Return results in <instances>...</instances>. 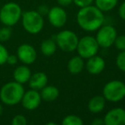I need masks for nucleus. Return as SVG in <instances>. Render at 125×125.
I'll return each instance as SVG.
<instances>
[{
    "label": "nucleus",
    "instance_id": "obj_1",
    "mask_svg": "<svg viewBox=\"0 0 125 125\" xmlns=\"http://www.w3.org/2000/svg\"><path fill=\"white\" fill-rule=\"evenodd\" d=\"M77 22L79 27L83 30L88 32L96 31L104 22L103 12L92 4L83 7L77 12Z\"/></svg>",
    "mask_w": 125,
    "mask_h": 125
},
{
    "label": "nucleus",
    "instance_id": "obj_2",
    "mask_svg": "<svg viewBox=\"0 0 125 125\" xmlns=\"http://www.w3.org/2000/svg\"><path fill=\"white\" fill-rule=\"evenodd\" d=\"M25 93L22 84L16 82H10L4 84L0 90V99L6 105L13 106L21 103Z\"/></svg>",
    "mask_w": 125,
    "mask_h": 125
},
{
    "label": "nucleus",
    "instance_id": "obj_3",
    "mask_svg": "<svg viewBox=\"0 0 125 125\" xmlns=\"http://www.w3.org/2000/svg\"><path fill=\"white\" fill-rule=\"evenodd\" d=\"M21 8L15 2H9L0 8V21L4 26H15L21 20Z\"/></svg>",
    "mask_w": 125,
    "mask_h": 125
},
{
    "label": "nucleus",
    "instance_id": "obj_4",
    "mask_svg": "<svg viewBox=\"0 0 125 125\" xmlns=\"http://www.w3.org/2000/svg\"><path fill=\"white\" fill-rule=\"evenodd\" d=\"M21 22L24 29L31 34H37L43 30L44 26L43 16L37 10H28L21 15Z\"/></svg>",
    "mask_w": 125,
    "mask_h": 125
},
{
    "label": "nucleus",
    "instance_id": "obj_5",
    "mask_svg": "<svg viewBox=\"0 0 125 125\" xmlns=\"http://www.w3.org/2000/svg\"><path fill=\"white\" fill-rule=\"evenodd\" d=\"M103 96L110 102H119L125 98V83L118 80L107 82L103 87Z\"/></svg>",
    "mask_w": 125,
    "mask_h": 125
},
{
    "label": "nucleus",
    "instance_id": "obj_6",
    "mask_svg": "<svg viewBox=\"0 0 125 125\" xmlns=\"http://www.w3.org/2000/svg\"><path fill=\"white\" fill-rule=\"evenodd\" d=\"M78 37L74 32L71 30L61 31L55 36V42L57 46L61 51L66 52H74L78 43Z\"/></svg>",
    "mask_w": 125,
    "mask_h": 125
},
{
    "label": "nucleus",
    "instance_id": "obj_7",
    "mask_svg": "<svg viewBox=\"0 0 125 125\" xmlns=\"http://www.w3.org/2000/svg\"><path fill=\"white\" fill-rule=\"evenodd\" d=\"M99 45L96 41L95 38L93 36H84L78 40L77 46V52L78 55L83 58H89L93 56L96 55L99 51Z\"/></svg>",
    "mask_w": 125,
    "mask_h": 125
},
{
    "label": "nucleus",
    "instance_id": "obj_8",
    "mask_svg": "<svg viewBox=\"0 0 125 125\" xmlns=\"http://www.w3.org/2000/svg\"><path fill=\"white\" fill-rule=\"evenodd\" d=\"M117 35V33L115 28L111 25H106L100 27L98 29L95 40L100 47L109 48L114 44Z\"/></svg>",
    "mask_w": 125,
    "mask_h": 125
},
{
    "label": "nucleus",
    "instance_id": "obj_9",
    "mask_svg": "<svg viewBox=\"0 0 125 125\" xmlns=\"http://www.w3.org/2000/svg\"><path fill=\"white\" fill-rule=\"evenodd\" d=\"M47 15L50 23L54 28H62L67 21V14L61 6L52 7Z\"/></svg>",
    "mask_w": 125,
    "mask_h": 125
},
{
    "label": "nucleus",
    "instance_id": "obj_10",
    "mask_svg": "<svg viewBox=\"0 0 125 125\" xmlns=\"http://www.w3.org/2000/svg\"><path fill=\"white\" fill-rule=\"evenodd\" d=\"M16 56L19 61L26 65L32 64L37 59V52L32 45L22 44L17 49Z\"/></svg>",
    "mask_w": 125,
    "mask_h": 125
},
{
    "label": "nucleus",
    "instance_id": "obj_11",
    "mask_svg": "<svg viewBox=\"0 0 125 125\" xmlns=\"http://www.w3.org/2000/svg\"><path fill=\"white\" fill-rule=\"evenodd\" d=\"M42 98L38 90L31 89L24 93L22 99L21 101L22 106L28 111H33L40 105Z\"/></svg>",
    "mask_w": 125,
    "mask_h": 125
},
{
    "label": "nucleus",
    "instance_id": "obj_12",
    "mask_svg": "<svg viewBox=\"0 0 125 125\" xmlns=\"http://www.w3.org/2000/svg\"><path fill=\"white\" fill-rule=\"evenodd\" d=\"M105 125H124L125 110L121 107H117L110 110L103 118Z\"/></svg>",
    "mask_w": 125,
    "mask_h": 125
},
{
    "label": "nucleus",
    "instance_id": "obj_13",
    "mask_svg": "<svg viewBox=\"0 0 125 125\" xmlns=\"http://www.w3.org/2000/svg\"><path fill=\"white\" fill-rule=\"evenodd\" d=\"M105 68V62L104 58L97 55L88 58L86 63V69L91 75H99Z\"/></svg>",
    "mask_w": 125,
    "mask_h": 125
},
{
    "label": "nucleus",
    "instance_id": "obj_14",
    "mask_svg": "<svg viewBox=\"0 0 125 125\" xmlns=\"http://www.w3.org/2000/svg\"><path fill=\"white\" fill-rule=\"evenodd\" d=\"M28 82L31 89L41 90L48 84V76L43 72H37L31 75Z\"/></svg>",
    "mask_w": 125,
    "mask_h": 125
},
{
    "label": "nucleus",
    "instance_id": "obj_15",
    "mask_svg": "<svg viewBox=\"0 0 125 125\" xmlns=\"http://www.w3.org/2000/svg\"><path fill=\"white\" fill-rule=\"evenodd\" d=\"M31 75V69L26 64L18 66L14 70V73H13L14 81L18 82V83L22 84V85L26 83V82H28Z\"/></svg>",
    "mask_w": 125,
    "mask_h": 125
},
{
    "label": "nucleus",
    "instance_id": "obj_16",
    "mask_svg": "<svg viewBox=\"0 0 125 125\" xmlns=\"http://www.w3.org/2000/svg\"><path fill=\"white\" fill-rule=\"evenodd\" d=\"M105 98L103 95H96L89 99L88 103L89 111L92 113H100L105 109Z\"/></svg>",
    "mask_w": 125,
    "mask_h": 125
},
{
    "label": "nucleus",
    "instance_id": "obj_17",
    "mask_svg": "<svg viewBox=\"0 0 125 125\" xmlns=\"http://www.w3.org/2000/svg\"><path fill=\"white\" fill-rule=\"evenodd\" d=\"M84 68V62L83 58L80 56H75L72 57L67 63V69L68 71L73 75H77L81 73Z\"/></svg>",
    "mask_w": 125,
    "mask_h": 125
},
{
    "label": "nucleus",
    "instance_id": "obj_18",
    "mask_svg": "<svg viewBox=\"0 0 125 125\" xmlns=\"http://www.w3.org/2000/svg\"><path fill=\"white\" fill-rule=\"evenodd\" d=\"M60 92L59 89L54 86H50L46 85L44 87L41 89L40 95L43 100L47 102H52L54 101L56 98L59 97Z\"/></svg>",
    "mask_w": 125,
    "mask_h": 125
},
{
    "label": "nucleus",
    "instance_id": "obj_19",
    "mask_svg": "<svg viewBox=\"0 0 125 125\" xmlns=\"http://www.w3.org/2000/svg\"><path fill=\"white\" fill-rule=\"evenodd\" d=\"M56 49H57L56 42L55 40H52V39H47V40H43L40 45L41 52L47 57H50V56L54 54V52H56Z\"/></svg>",
    "mask_w": 125,
    "mask_h": 125
},
{
    "label": "nucleus",
    "instance_id": "obj_20",
    "mask_svg": "<svg viewBox=\"0 0 125 125\" xmlns=\"http://www.w3.org/2000/svg\"><path fill=\"white\" fill-rule=\"evenodd\" d=\"M118 0H95V6L102 12H107L114 9Z\"/></svg>",
    "mask_w": 125,
    "mask_h": 125
},
{
    "label": "nucleus",
    "instance_id": "obj_21",
    "mask_svg": "<svg viewBox=\"0 0 125 125\" xmlns=\"http://www.w3.org/2000/svg\"><path fill=\"white\" fill-rule=\"evenodd\" d=\"M61 124L63 125H83V121L78 116L68 115L63 118Z\"/></svg>",
    "mask_w": 125,
    "mask_h": 125
},
{
    "label": "nucleus",
    "instance_id": "obj_22",
    "mask_svg": "<svg viewBox=\"0 0 125 125\" xmlns=\"http://www.w3.org/2000/svg\"><path fill=\"white\" fill-rule=\"evenodd\" d=\"M12 36V29L11 27L4 26L0 28V42L8 41Z\"/></svg>",
    "mask_w": 125,
    "mask_h": 125
},
{
    "label": "nucleus",
    "instance_id": "obj_23",
    "mask_svg": "<svg viewBox=\"0 0 125 125\" xmlns=\"http://www.w3.org/2000/svg\"><path fill=\"white\" fill-rule=\"evenodd\" d=\"M116 64L117 68L123 72H125V51H122L117 56L116 58Z\"/></svg>",
    "mask_w": 125,
    "mask_h": 125
},
{
    "label": "nucleus",
    "instance_id": "obj_24",
    "mask_svg": "<svg viewBox=\"0 0 125 125\" xmlns=\"http://www.w3.org/2000/svg\"><path fill=\"white\" fill-rule=\"evenodd\" d=\"M114 45L116 48L118 49L120 52L125 51V35H117L114 41Z\"/></svg>",
    "mask_w": 125,
    "mask_h": 125
},
{
    "label": "nucleus",
    "instance_id": "obj_25",
    "mask_svg": "<svg viewBox=\"0 0 125 125\" xmlns=\"http://www.w3.org/2000/svg\"><path fill=\"white\" fill-rule=\"evenodd\" d=\"M8 56L9 52L8 50L6 49V47L2 45V44H0V66L6 63Z\"/></svg>",
    "mask_w": 125,
    "mask_h": 125
},
{
    "label": "nucleus",
    "instance_id": "obj_26",
    "mask_svg": "<svg viewBox=\"0 0 125 125\" xmlns=\"http://www.w3.org/2000/svg\"><path fill=\"white\" fill-rule=\"evenodd\" d=\"M26 124H27V120L23 115H16L11 120L12 125H26Z\"/></svg>",
    "mask_w": 125,
    "mask_h": 125
},
{
    "label": "nucleus",
    "instance_id": "obj_27",
    "mask_svg": "<svg viewBox=\"0 0 125 125\" xmlns=\"http://www.w3.org/2000/svg\"><path fill=\"white\" fill-rule=\"evenodd\" d=\"M93 2H94V0H73V3L79 8L89 6V5L92 4Z\"/></svg>",
    "mask_w": 125,
    "mask_h": 125
},
{
    "label": "nucleus",
    "instance_id": "obj_28",
    "mask_svg": "<svg viewBox=\"0 0 125 125\" xmlns=\"http://www.w3.org/2000/svg\"><path fill=\"white\" fill-rule=\"evenodd\" d=\"M19 59L17 57L16 55H14V54H9L8 58H7V63H9L10 65H15L18 63Z\"/></svg>",
    "mask_w": 125,
    "mask_h": 125
},
{
    "label": "nucleus",
    "instance_id": "obj_29",
    "mask_svg": "<svg viewBox=\"0 0 125 125\" xmlns=\"http://www.w3.org/2000/svg\"><path fill=\"white\" fill-rule=\"evenodd\" d=\"M49 10H50V8H49L47 5L43 4V5H40V6L38 7V10H37V11H38L41 15H43H43H48Z\"/></svg>",
    "mask_w": 125,
    "mask_h": 125
},
{
    "label": "nucleus",
    "instance_id": "obj_30",
    "mask_svg": "<svg viewBox=\"0 0 125 125\" xmlns=\"http://www.w3.org/2000/svg\"><path fill=\"white\" fill-rule=\"evenodd\" d=\"M118 14H119V16H120L123 20H125V1L123 2L122 4L119 7Z\"/></svg>",
    "mask_w": 125,
    "mask_h": 125
},
{
    "label": "nucleus",
    "instance_id": "obj_31",
    "mask_svg": "<svg viewBox=\"0 0 125 125\" xmlns=\"http://www.w3.org/2000/svg\"><path fill=\"white\" fill-rule=\"evenodd\" d=\"M57 2L61 7H66L72 4L73 3V0H57Z\"/></svg>",
    "mask_w": 125,
    "mask_h": 125
},
{
    "label": "nucleus",
    "instance_id": "obj_32",
    "mask_svg": "<svg viewBox=\"0 0 125 125\" xmlns=\"http://www.w3.org/2000/svg\"><path fill=\"white\" fill-rule=\"evenodd\" d=\"M93 125H102V124H104V120L103 119H100V118H96L91 123Z\"/></svg>",
    "mask_w": 125,
    "mask_h": 125
},
{
    "label": "nucleus",
    "instance_id": "obj_33",
    "mask_svg": "<svg viewBox=\"0 0 125 125\" xmlns=\"http://www.w3.org/2000/svg\"><path fill=\"white\" fill-rule=\"evenodd\" d=\"M3 106H2V105H1V104H0V117H1L2 114H3Z\"/></svg>",
    "mask_w": 125,
    "mask_h": 125
},
{
    "label": "nucleus",
    "instance_id": "obj_34",
    "mask_svg": "<svg viewBox=\"0 0 125 125\" xmlns=\"http://www.w3.org/2000/svg\"><path fill=\"white\" fill-rule=\"evenodd\" d=\"M50 124H52V125H56L55 123H48V124H47V125H50Z\"/></svg>",
    "mask_w": 125,
    "mask_h": 125
},
{
    "label": "nucleus",
    "instance_id": "obj_35",
    "mask_svg": "<svg viewBox=\"0 0 125 125\" xmlns=\"http://www.w3.org/2000/svg\"><path fill=\"white\" fill-rule=\"evenodd\" d=\"M0 8H1V4H0Z\"/></svg>",
    "mask_w": 125,
    "mask_h": 125
}]
</instances>
